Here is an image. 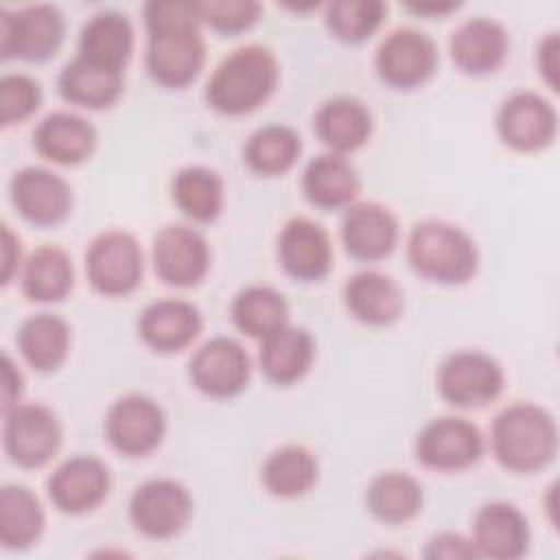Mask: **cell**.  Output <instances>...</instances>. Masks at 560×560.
Segmentation results:
<instances>
[{"label":"cell","instance_id":"obj_31","mask_svg":"<svg viewBox=\"0 0 560 560\" xmlns=\"http://www.w3.org/2000/svg\"><path fill=\"white\" fill-rule=\"evenodd\" d=\"M15 343L35 372L48 374L59 370L68 359L70 326L55 313H37L22 322Z\"/></svg>","mask_w":560,"mask_h":560},{"label":"cell","instance_id":"obj_23","mask_svg":"<svg viewBox=\"0 0 560 560\" xmlns=\"http://www.w3.org/2000/svg\"><path fill=\"white\" fill-rule=\"evenodd\" d=\"M33 147L52 164L77 166L94 153L96 129L74 112H52L37 122Z\"/></svg>","mask_w":560,"mask_h":560},{"label":"cell","instance_id":"obj_18","mask_svg":"<svg viewBox=\"0 0 560 560\" xmlns=\"http://www.w3.org/2000/svg\"><path fill=\"white\" fill-rule=\"evenodd\" d=\"M278 260L293 280H322L332 269L330 234L308 217H293L278 234Z\"/></svg>","mask_w":560,"mask_h":560},{"label":"cell","instance_id":"obj_7","mask_svg":"<svg viewBox=\"0 0 560 560\" xmlns=\"http://www.w3.org/2000/svg\"><path fill=\"white\" fill-rule=\"evenodd\" d=\"M142 247L125 230H105L85 249V276L101 295L122 298L133 293L142 282Z\"/></svg>","mask_w":560,"mask_h":560},{"label":"cell","instance_id":"obj_16","mask_svg":"<svg viewBox=\"0 0 560 560\" xmlns=\"http://www.w3.org/2000/svg\"><path fill=\"white\" fill-rule=\"evenodd\" d=\"M9 195L18 214L37 228H55L63 223L72 210L70 184L46 166H24L15 171Z\"/></svg>","mask_w":560,"mask_h":560},{"label":"cell","instance_id":"obj_44","mask_svg":"<svg viewBox=\"0 0 560 560\" xmlns=\"http://www.w3.org/2000/svg\"><path fill=\"white\" fill-rule=\"evenodd\" d=\"M24 392V378L22 372L15 368L13 359L9 354H2V413L22 402Z\"/></svg>","mask_w":560,"mask_h":560},{"label":"cell","instance_id":"obj_12","mask_svg":"<svg viewBox=\"0 0 560 560\" xmlns=\"http://www.w3.org/2000/svg\"><path fill=\"white\" fill-rule=\"evenodd\" d=\"M435 42L411 26L396 28L378 44L374 68L383 83L394 90H413L424 85L438 70Z\"/></svg>","mask_w":560,"mask_h":560},{"label":"cell","instance_id":"obj_33","mask_svg":"<svg viewBox=\"0 0 560 560\" xmlns=\"http://www.w3.org/2000/svg\"><path fill=\"white\" fill-rule=\"evenodd\" d=\"M46 525L39 499L26 486H2L0 490V542L9 551L33 547Z\"/></svg>","mask_w":560,"mask_h":560},{"label":"cell","instance_id":"obj_8","mask_svg":"<svg viewBox=\"0 0 560 560\" xmlns=\"http://www.w3.org/2000/svg\"><path fill=\"white\" fill-rule=\"evenodd\" d=\"M192 512L195 503L188 488L171 477L147 479L129 499V521L133 529L153 540H168L182 534Z\"/></svg>","mask_w":560,"mask_h":560},{"label":"cell","instance_id":"obj_20","mask_svg":"<svg viewBox=\"0 0 560 560\" xmlns=\"http://www.w3.org/2000/svg\"><path fill=\"white\" fill-rule=\"evenodd\" d=\"M341 243L357 260H383L396 249L398 221L376 201H354L341 217Z\"/></svg>","mask_w":560,"mask_h":560},{"label":"cell","instance_id":"obj_38","mask_svg":"<svg viewBox=\"0 0 560 560\" xmlns=\"http://www.w3.org/2000/svg\"><path fill=\"white\" fill-rule=\"evenodd\" d=\"M324 9L330 35L346 44H361L372 37L387 13V4L381 0H337Z\"/></svg>","mask_w":560,"mask_h":560},{"label":"cell","instance_id":"obj_28","mask_svg":"<svg viewBox=\"0 0 560 560\" xmlns=\"http://www.w3.org/2000/svg\"><path fill=\"white\" fill-rule=\"evenodd\" d=\"M260 370L276 385H291L306 376L315 361V339L308 330L284 324L265 339L258 352Z\"/></svg>","mask_w":560,"mask_h":560},{"label":"cell","instance_id":"obj_42","mask_svg":"<svg viewBox=\"0 0 560 560\" xmlns=\"http://www.w3.org/2000/svg\"><path fill=\"white\" fill-rule=\"evenodd\" d=\"M558 50H560V44H558L556 31L547 33L536 48L538 74L551 90H558Z\"/></svg>","mask_w":560,"mask_h":560},{"label":"cell","instance_id":"obj_36","mask_svg":"<svg viewBox=\"0 0 560 560\" xmlns=\"http://www.w3.org/2000/svg\"><path fill=\"white\" fill-rule=\"evenodd\" d=\"M230 317L243 335L265 339L280 326L289 324V304L278 289L269 284H249L234 295Z\"/></svg>","mask_w":560,"mask_h":560},{"label":"cell","instance_id":"obj_35","mask_svg":"<svg viewBox=\"0 0 560 560\" xmlns=\"http://www.w3.org/2000/svg\"><path fill=\"white\" fill-rule=\"evenodd\" d=\"M319 468L315 455L300 444L278 446L267 455L260 468L265 490L278 499H295L306 494L317 481Z\"/></svg>","mask_w":560,"mask_h":560},{"label":"cell","instance_id":"obj_11","mask_svg":"<svg viewBox=\"0 0 560 560\" xmlns=\"http://www.w3.org/2000/svg\"><path fill=\"white\" fill-rule=\"evenodd\" d=\"M166 433L162 407L147 394H125L112 402L105 413V438L109 446L125 457H144L153 453Z\"/></svg>","mask_w":560,"mask_h":560},{"label":"cell","instance_id":"obj_21","mask_svg":"<svg viewBox=\"0 0 560 560\" xmlns=\"http://www.w3.org/2000/svg\"><path fill=\"white\" fill-rule=\"evenodd\" d=\"M201 311L179 298L151 302L138 319L140 339L160 354H173L188 348L201 332Z\"/></svg>","mask_w":560,"mask_h":560},{"label":"cell","instance_id":"obj_3","mask_svg":"<svg viewBox=\"0 0 560 560\" xmlns=\"http://www.w3.org/2000/svg\"><path fill=\"white\" fill-rule=\"evenodd\" d=\"M490 448L505 470L518 475L538 472L556 459L558 424L545 407L516 400L494 416Z\"/></svg>","mask_w":560,"mask_h":560},{"label":"cell","instance_id":"obj_45","mask_svg":"<svg viewBox=\"0 0 560 560\" xmlns=\"http://www.w3.org/2000/svg\"><path fill=\"white\" fill-rule=\"evenodd\" d=\"M405 9L424 18H444L459 9V2H405Z\"/></svg>","mask_w":560,"mask_h":560},{"label":"cell","instance_id":"obj_15","mask_svg":"<svg viewBox=\"0 0 560 560\" xmlns=\"http://www.w3.org/2000/svg\"><path fill=\"white\" fill-rule=\"evenodd\" d=\"M188 374L201 394L210 398H234L249 383L252 359L236 339L212 337L190 357Z\"/></svg>","mask_w":560,"mask_h":560},{"label":"cell","instance_id":"obj_41","mask_svg":"<svg viewBox=\"0 0 560 560\" xmlns=\"http://www.w3.org/2000/svg\"><path fill=\"white\" fill-rule=\"evenodd\" d=\"M424 558L453 560V558H479V556H477L470 538H464L462 534H455V532H442V534H435L427 542Z\"/></svg>","mask_w":560,"mask_h":560},{"label":"cell","instance_id":"obj_32","mask_svg":"<svg viewBox=\"0 0 560 560\" xmlns=\"http://www.w3.org/2000/svg\"><path fill=\"white\" fill-rule=\"evenodd\" d=\"M424 503L422 486L416 477L387 470L376 475L365 490L368 512L385 525H405L413 521Z\"/></svg>","mask_w":560,"mask_h":560},{"label":"cell","instance_id":"obj_30","mask_svg":"<svg viewBox=\"0 0 560 560\" xmlns=\"http://www.w3.org/2000/svg\"><path fill=\"white\" fill-rule=\"evenodd\" d=\"M20 287L31 302L50 304L63 300L74 287L72 258L57 245L33 249L22 262Z\"/></svg>","mask_w":560,"mask_h":560},{"label":"cell","instance_id":"obj_4","mask_svg":"<svg viewBox=\"0 0 560 560\" xmlns=\"http://www.w3.org/2000/svg\"><path fill=\"white\" fill-rule=\"evenodd\" d=\"M407 260L411 269L440 284H464L479 267V249L468 232L448 221L427 219L407 236Z\"/></svg>","mask_w":560,"mask_h":560},{"label":"cell","instance_id":"obj_2","mask_svg":"<svg viewBox=\"0 0 560 560\" xmlns=\"http://www.w3.org/2000/svg\"><path fill=\"white\" fill-rule=\"evenodd\" d=\"M280 66L262 44H245L225 55L210 74L203 98L223 116L256 112L276 90Z\"/></svg>","mask_w":560,"mask_h":560},{"label":"cell","instance_id":"obj_19","mask_svg":"<svg viewBox=\"0 0 560 560\" xmlns=\"http://www.w3.org/2000/svg\"><path fill=\"white\" fill-rule=\"evenodd\" d=\"M472 547L477 556L516 560L527 553L532 529L525 514L505 501L483 503L472 518Z\"/></svg>","mask_w":560,"mask_h":560},{"label":"cell","instance_id":"obj_43","mask_svg":"<svg viewBox=\"0 0 560 560\" xmlns=\"http://www.w3.org/2000/svg\"><path fill=\"white\" fill-rule=\"evenodd\" d=\"M0 262L2 284H9L22 269V245L18 234L11 230L9 223H2V245H0Z\"/></svg>","mask_w":560,"mask_h":560},{"label":"cell","instance_id":"obj_1","mask_svg":"<svg viewBox=\"0 0 560 560\" xmlns=\"http://www.w3.org/2000/svg\"><path fill=\"white\" fill-rule=\"evenodd\" d=\"M147 74L162 88H188L206 63V42L195 2L153 0L142 7Z\"/></svg>","mask_w":560,"mask_h":560},{"label":"cell","instance_id":"obj_37","mask_svg":"<svg viewBox=\"0 0 560 560\" xmlns=\"http://www.w3.org/2000/svg\"><path fill=\"white\" fill-rule=\"evenodd\" d=\"M171 197L190 221L212 223L223 210V179L208 166L190 164L173 175Z\"/></svg>","mask_w":560,"mask_h":560},{"label":"cell","instance_id":"obj_27","mask_svg":"<svg viewBox=\"0 0 560 560\" xmlns=\"http://www.w3.org/2000/svg\"><path fill=\"white\" fill-rule=\"evenodd\" d=\"M313 127L328 151L346 155L370 140L372 114L354 96H332L315 112Z\"/></svg>","mask_w":560,"mask_h":560},{"label":"cell","instance_id":"obj_6","mask_svg":"<svg viewBox=\"0 0 560 560\" xmlns=\"http://www.w3.org/2000/svg\"><path fill=\"white\" fill-rule=\"evenodd\" d=\"M505 374L499 361L481 350H455L438 368V394L457 409H479L503 392Z\"/></svg>","mask_w":560,"mask_h":560},{"label":"cell","instance_id":"obj_17","mask_svg":"<svg viewBox=\"0 0 560 560\" xmlns=\"http://www.w3.org/2000/svg\"><path fill=\"white\" fill-rule=\"evenodd\" d=\"M112 475L103 459L74 455L63 459L48 477L46 490L50 503L70 516L96 510L109 494Z\"/></svg>","mask_w":560,"mask_h":560},{"label":"cell","instance_id":"obj_39","mask_svg":"<svg viewBox=\"0 0 560 560\" xmlns=\"http://www.w3.org/2000/svg\"><path fill=\"white\" fill-rule=\"evenodd\" d=\"M42 85L28 74L9 72L0 79V125L11 127L28 120L42 105Z\"/></svg>","mask_w":560,"mask_h":560},{"label":"cell","instance_id":"obj_26","mask_svg":"<svg viewBox=\"0 0 560 560\" xmlns=\"http://www.w3.org/2000/svg\"><path fill=\"white\" fill-rule=\"evenodd\" d=\"M361 179L354 164L339 153L326 151L308 160L302 171V192L306 201L322 210H339L354 203Z\"/></svg>","mask_w":560,"mask_h":560},{"label":"cell","instance_id":"obj_22","mask_svg":"<svg viewBox=\"0 0 560 560\" xmlns=\"http://www.w3.org/2000/svg\"><path fill=\"white\" fill-rule=\"evenodd\" d=\"M453 63L470 77L497 72L510 50V37L501 22L492 18H470L462 22L448 42Z\"/></svg>","mask_w":560,"mask_h":560},{"label":"cell","instance_id":"obj_14","mask_svg":"<svg viewBox=\"0 0 560 560\" xmlns=\"http://www.w3.org/2000/svg\"><path fill=\"white\" fill-rule=\"evenodd\" d=\"M151 256L158 278L177 289L199 284L210 269V245L206 236L182 223H171L155 232Z\"/></svg>","mask_w":560,"mask_h":560},{"label":"cell","instance_id":"obj_5","mask_svg":"<svg viewBox=\"0 0 560 560\" xmlns=\"http://www.w3.org/2000/svg\"><path fill=\"white\" fill-rule=\"evenodd\" d=\"M66 20L55 4H26L0 9V52L2 59L42 63L63 44Z\"/></svg>","mask_w":560,"mask_h":560},{"label":"cell","instance_id":"obj_13","mask_svg":"<svg viewBox=\"0 0 560 560\" xmlns=\"http://www.w3.org/2000/svg\"><path fill=\"white\" fill-rule=\"evenodd\" d=\"M494 125L505 147L518 153H536L556 140L558 112L542 94L518 90L503 98Z\"/></svg>","mask_w":560,"mask_h":560},{"label":"cell","instance_id":"obj_40","mask_svg":"<svg viewBox=\"0 0 560 560\" xmlns=\"http://www.w3.org/2000/svg\"><path fill=\"white\" fill-rule=\"evenodd\" d=\"M201 24L212 31L236 35L252 28L262 13L260 2L254 0H223V2H195Z\"/></svg>","mask_w":560,"mask_h":560},{"label":"cell","instance_id":"obj_24","mask_svg":"<svg viewBox=\"0 0 560 560\" xmlns=\"http://www.w3.org/2000/svg\"><path fill=\"white\" fill-rule=\"evenodd\" d=\"M133 52V26L127 13L116 9L96 11L79 33L77 57L114 70L125 72Z\"/></svg>","mask_w":560,"mask_h":560},{"label":"cell","instance_id":"obj_34","mask_svg":"<svg viewBox=\"0 0 560 560\" xmlns=\"http://www.w3.org/2000/svg\"><path fill=\"white\" fill-rule=\"evenodd\" d=\"M302 155V138L293 127L271 122L258 127L243 147L247 168L262 177L289 173Z\"/></svg>","mask_w":560,"mask_h":560},{"label":"cell","instance_id":"obj_9","mask_svg":"<svg viewBox=\"0 0 560 560\" xmlns=\"http://www.w3.org/2000/svg\"><path fill=\"white\" fill-rule=\"evenodd\" d=\"M2 444L9 459L20 468L46 466L61 446V422L42 402H18L2 413Z\"/></svg>","mask_w":560,"mask_h":560},{"label":"cell","instance_id":"obj_25","mask_svg":"<svg viewBox=\"0 0 560 560\" xmlns=\"http://www.w3.org/2000/svg\"><path fill=\"white\" fill-rule=\"evenodd\" d=\"M343 304L365 326H389L402 315L405 295L387 273L363 269L343 284Z\"/></svg>","mask_w":560,"mask_h":560},{"label":"cell","instance_id":"obj_29","mask_svg":"<svg viewBox=\"0 0 560 560\" xmlns=\"http://www.w3.org/2000/svg\"><path fill=\"white\" fill-rule=\"evenodd\" d=\"M122 88V72L94 66L81 57L68 61L57 77V92L66 103L94 112L112 107L120 98Z\"/></svg>","mask_w":560,"mask_h":560},{"label":"cell","instance_id":"obj_10","mask_svg":"<svg viewBox=\"0 0 560 560\" xmlns=\"http://www.w3.org/2000/svg\"><path fill=\"white\" fill-rule=\"evenodd\" d=\"M486 438L477 424L459 416L427 422L416 435L413 455L420 466L438 472H457L481 459Z\"/></svg>","mask_w":560,"mask_h":560}]
</instances>
